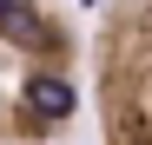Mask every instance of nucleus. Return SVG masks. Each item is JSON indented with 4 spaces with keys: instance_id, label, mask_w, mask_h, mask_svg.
<instances>
[{
    "instance_id": "f257e3e1",
    "label": "nucleus",
    "mask_w": 152,
    "mask_h": 145,
    "mask_svg": "<svg viewBox=\"0 0 152 145\" xmlns=\"http://www.w3.org/2000/svg\"><path fill=\"white\" fill-rule=\"evenodd\" d=\"M86 46L60 0H0V145H53L80 119Z\"/></svg>"
},
{
    "instance_id": "f03ea898",
    "label": "nucleus",
    "mask_w": 152,
    "mask_h": 145,
    "mask_svg": "<svg viewBox=\"0 0 152 145\" xmlns=\"http://www.w3.org/2000/svg\"><path fill=\"white\" fill-rule=\"evenodd\" d=\"M99 145H152V0H113L93 40Z\"/></svg>"
}]
</instances>
